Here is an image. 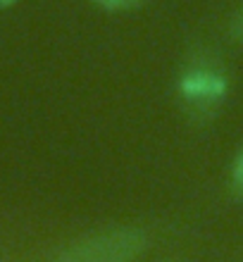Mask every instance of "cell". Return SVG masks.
Instances as JSON below:
<instances>
[{"instance_id":"cell-1","label":"cell","mask_w":243,"mask_h":262,"mask_svg":"<svg viewBox=\"0 0 243 262\" xmlns=\"http://www.w3.org/2000/svg\"><path fill=\"white\" fill-rule=\"evenodd\" d=\"M176 91L188 115L201 119L215 115L229 91V79L222 60L210 50L191 53L179 74Z\"/></svg>"},{"instance_id":"cell-2","label":"cell","mask_w":243,"mask_h":262,"mask_svg":"<svg viewBox=\"0 0 243 262\" xmlns=\"http://www.w3.org/2000/svg\"><path fill=\"white\" fill-rule=\"evenodd\" d=\"M146 248L148 238L141 229L115 227L70 243L55 262H134Z\"/></svg>"},{"instance_id":"cell-3","label":"cell","mask_w":243,"mask_h":262,"mask_svg":"<svg viewBox=\"0 0 243 262\" xmlns=\"http://www.w3.org/2000/svg\"><path fill=\"white\" fill-rule=\"evenodd\" d=\"M91 3L105 12H131V10L143 5L146 0H91Z\"/></svg>"},{"instance_id":"cell-4","label":"cell","mask_w":243,"mask_h":262,"mask_svg":"<svg viewBox=\"0 0 243 262\" xmlns=\"http://www.w3.org/2000/svg\"><path fill=\"white\" fill-rule=\"evenodd\" d=\"M231 188L243 198V145L234 158V167H231Z\"/></svg>"},{"instance_id":"cell-5","label":"cell","mask_w":243,"mask_h":262,"mask_svg":"<svg viewBox=\"0 0 243 262\" xmlns=\"http://www.w3.org/2000/svg\"><path fill=\"white\" fill-rule=\"evenodd\" d=\"M229 36H231V41H234V43H241V46H243V5L238 7L234 14H231Z\"/></svg>"},{"instance_id":"cell-6","label":"cell","mask_w":243,"mask_h":262,"mask_svg":"<svg viewBox=\"0 0 243 262\" xmlns=\"http://www.w3.org/2000/svg\"><path fill=\"white\" fill-rule=\"evenodd\" d=\"M14 3H19V0H0V7H12Z\"/></svg>"}]
</instances>
